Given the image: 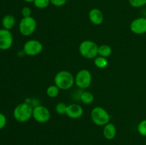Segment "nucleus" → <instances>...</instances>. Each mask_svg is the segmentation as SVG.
Masks as SVG:
<instances>
[{
  "label": "nucleus",
  "instance_id": "10",
  "mask_svg": "<svg viewBox=\"0 0 146 145\" xmlns=\"http://www.w3.org/2000/svg\"><path fill=\"white\" fill-rule=\"evenodd\" d=\"M130 29L133 34L137 35L146 34L145 17H138L133 20L130 24Z\"/></svg>",
  "mask_w": 146,
  "mask_h": 145
},
{
  "label": "nucleus",
  "instance_id": "6",
  "mask_svg": "<svg viewBox=\"0 0 146 145\" xmlns=\"http://www.w3.org/2000/svg\"><path fill=\"white\" fill-rule=\"evenodd\" d=\"M75 78V84L80 89H86L89 88L92 81L91 72L87 69H82L76 73Z\"/></svg>",
  "mask_w": 146,
  "mask_h": 145
},
{
  "label": "nucleus",
  "instance_id": "24",
  "mask_svg": "<svg viewBox=\"0 0 146 145\" xmlns=\"http://www.w3.org/2000/svg\"><path fill=\"white\" fill-rule=\"evenodd\" d=\"M21 15L23 17H28L31 16V9L28 7H24L21 9Z\"/></svg>",
  "mask_w": 146,
  "mask_h": 145
},
{
  "label": "nucleus",
  "instance_id": "16",
  "mask_svg": "<svg viewBox=\"0 0 146 145\" xmlns=\"http://www.w3.org/2000/svg\"><path fill=\"white\" fill-rule=\"evenodd\" d=\"M80 100L86 105H90L94 101V95L89 91H84L80 95Z\"/></svg>",
  "mask_w": 146,
  "mask_h": 145
},
{
  "label": "nucleus",
  "instance_id": "11",
  "mask_svg": "<svg viewBox=\"0 0 146 145\" xmlns=\"http://www.w3.org/2000/svg\"><path fill=\"white\" fill-rule=\"evenodd\" d=\"M84 114V108L78 104H70L67 106L66 115L73 119H79Z\"/></svg>",
  "mask_w": 146,
  "mask_h": 145
},
{
  "label": "nucleus",
  "instance_id": "2",
  "mask_svg": "<svg viewBox=\"0 0 146 145\" xmlns=\"http://www.w3.org/2000/svg\"><path fill=\"white\" fill-rule=\"evenodd\" d=\"M33 107L27 102H22L15 107L13 112L14 117L17 122H26L32 117Z\"/></svg>",
  "mask_w": 146,
  "mask_h": 145
},
{
  "label": "nucleus",
  "instance_id": "23",
  "mask_svg": "<svg viewBox=\"0 0 146 145\" xmlns=\"http://www.w3.org/2000/svg\"><path fill=\"white\" fill-rule=\"evenodd\" d=\"M50 1H51V4L54 7H61L65 5L68 0H50Z\"/></svg>",
  "mask_w": 146,
  "mask_h": 145
},
{
  "label": "nucleus",
  "instance_id": "17",
  "mask_svg": "<svg viewBox=\"0 0 146 145\" xmlns=\"http://www.w3.org/2000/svg\"><path fill=\"white\" fill-rule=\"evenodd\" d=\"M94 65L98 68H101V69H104L106 68L108 65V61L107 60V58H104L102 56H98L94 58Z\"/></svg>",
  "mask_w": 146,
  "mask_h": 145
},
{
  "label": "nucleus",
  "instance_id": "1",
  "mask_svg": "<svg viewBox=\"0 0 146 145\" xmlns=\"http://www.w3.org/2000/svg\"><path fill=\"white\" fill-rule=\"evenodd\" d=\"M74 84H75V78L69 71H59L54 77V85L60 90H66L71 89Z\"/></svg>",
  "mask_w": 146,
  "mask_h": 145
},
{
  "label": "nucleus",
  "instance_id": "4",
  "mask_svg": "<svg viewBox=\"0 0 146 145\" xmlns=\"http://www.w3.org/2000/svg\"><path fill=\"white\" fill-rule=\"evenodd\" d=\"M93 122L97 126H103L110 122V115L106 109L102 107L97 106L93 108L91 112Z\"/></svg>",
  "mask_w": 146,
  "mask_h": 145
},
{
  "label": "nucleus",
  "instance_id": "9",
  "mask_svg": "<svg viewBox=\"0 0 146 145\" xmlns=\"http://www.w3.org/2000/svg\"><path fill=\"white\" fill-rule=\"evenodd\" d=\"M13 41V35L9 30L0 29V49L3 51L9 50L12 46Z\"/></svg>",
  "mask_w": 146,
  "mask_h": 145
},
{
  "label": "nucleus",
  "instance_id": "7",
  "mask_svg": "<svg viewBox=\"0 0 146 145\" xmlns=\"http://www.w3.org/2000/svg\"><path fill=\"white\" fill-rule=\"evenodd\" d=\"M23 51L29 56H36L43 51V44L38 40L31 39L24 44Z\"/></svg>",
  "mask_w": 146,
  "mask_h": 145
},
{
  "label": "nucleus",
  "instance_id": "14",
  "mask_svg": "<svg viewBox=\"0 0 146 145\" xmlns=\"http://www.w3.org/2000/svg\"><path fill=\"white\" fill-rule=\"evenodd\" d=\"M1 24H2L4 28L7 30H11L14 28L16 24V18L15 17L11 14H7L3 17L1 20Z\"/></svg>",
  "mask_w": 146,
  "mask_h": 145
},
{
  "label": "nucleus",
  "instance_id": "5",
  "mask_svg": "<svg viewBox=\"0 0 146 145\" xmlns=\"http://www.w3.org/2000/svg\"><path fill=\"white\" fill-rule=\"evenodd\" d=\"M37 27V22L33 16L23 17L19 24V30L21 35L29 36L32 35Z\"/></svg>",
  "mask_w": 146,
  "mask_h": 145
},
{
  "label": "nucleus",
  "instance_id": "25",
  "mask_svg": "<svg viewBox=\"0 0 146 145\" xmlns=\"http://www.w3.org/2000/svg\"><path fill=\"white\" fill-rule=\"evenodd\" d=\"M7 125V117L4 114L0 112V130L2 129Z\"/></svg>",
  "mask_w": 146,
  "mask_h": 145
},
{
  "label": "nucleus",
  "instance_id": "18",
  "mask_svg": "<svg viewBox=\"0 0 146 145\" xmlns=\"http://www.w3.org/2000/svg\"><path fill=\"white\" fill-rule=\"evenodd\" d=\"M60 89L56 85H51L48 86L46 89L47 96L51 98H54L57 97L59 94Z\"/></svg>",
  "mask_w": 146,
  "mask_h": 145
},
{
  "label": "nucleus",
  "instance_id": "12",
  "mask_svg": "<svg viewBox=\"0 0 146 145\" xmlns=\"http://www.w3.org/2000/svg\"><path fill=\"white\" fill-rule=\"evenodd\" d=\"M88 18L94 25H101L104 19V16L102 11L97 8L91 9L88 12Z\"/></svg>",
  "mask_w": 146,
  "mask_h": 145
},
{
  "label": "nucleus",
  "instance_id": "13",
  "mask_svg": "<svg viewBox=\"0 0 146 145\" xmlns=\"http://www.w3.org/2000/svg\"><path fill=\"white\" fill-rule=\"evenodd\" d=\"M103 134L105 139L108 140H112L115 138L116 135V127L111 122H108L104 126L103 129Z\"/></svg>",
  "mask_w": 146,
  "mask_h": 145
},
{
  "label": "nucleus",
  "instance_id": "21",
  "mask_svg": "<svg viewBox=\"0 0 146 145\" xmlns=\"http://www.w3.org/2000/svg\"><path fill=\"white\" fill-rule=\"evenodd\" d=\"M137 129L141 136H146V119L139 122L137 127Z\"/></svg>",
  "mask_w": 146,
  "mask_h": 145
},
{
  "label": "nucleus",
  "instance_id": "3",
  "mask_svg": "<svg viewBox=\"0 0 146 145\" xmlns=\"http://www.w3.org/2000/svg\"><path fill=\"white\" fill-rule=\"evenodd\" d=\"M98 45L94 41L85 40L80 44L78 51L82 57L86 59H93L98 55Z\"/></svg>",
  "mask_w": 146,
  "mask_h": 145
},
{
  "label": "nucleus",
  "instance_id": "8",
  "mask_svg": "<svg viewBox=\"0 0 146 145\" xmlns=\"http://www.w3.org/2000/svg\"><path fill=\"white\" fill-rule=\"evenodd\" d=\"M32 117L39 123H46L49 121L51 113L46 107L38 105L33 108Z\"/></svg>",
  "mask_w": 146,
  "mask_h": 145
},
{
  "label": "nucleus",
  "instance_id": "26",
  "mask_svg": "<svg viewBox=\"0 0 146 145\" xmlns=\"http://www.w3.org/2000/svg\"><path fill=\"white\" fill-rule=\"evenodd\" d=\"M24 1H26V2H28V3H31V2H34V0H24Z\"/></svg>",
  "mask_w": 146,
  "mask_h": 145
},
{
  "label": "nucleus",
  "instance_id": "19",
  "mask_svg": "<svg viewBox=\"0 0 146 145\" xmlns=\"http://www.w3.org/2000/svg\"><path fill=\"white\" fill-rule=\"evenodd\" d=\"M34 4L37 9H44L48 7L49 4H51L50 0H34Z\"/></svg>",
  "mask_w": 146,
  "mask_h": 145
},
{
  "label": "nucleus",
  "instance_id": "22",
  "mask_svg": "<svg viewBox=\"0 0 146 145\" xmlns=\"http://www.w3.org/2000/svg\"><path fill=\"white\" fill-rule=\"evenodd\" d=\"M128 2L134 8H141L146 5V0H128Z\"/></svg>",
  "mask_w": 146,
  "mask_h": 145
},
{
  "label": "nucleus",
  "instance_id": "20",
  "mask_svg": "<svg viewBox=\"0 0 146 145\" xmlns=\"http://www.w3.org/2000/svg\"><path fill=\"white\" fill-rule=\"evenodd\" d=\"M67 106H68V105H66L64 102H58V103L56 105V112L58 115H66V113Z\"/></svg>",
  "mask_w": 146,
  "mask_h": 145
},
{
  "label": "nucleus",
  "instance_id": "15",
  "mask_svg": "<svg viewBox=\"0 0 146 145\" xmlns=\"http://www.w3.org/2000/svg\"><path fill=\"white\" fill-rule=\"evenodd\" d=\"M113 53L112 48L107 44H102L98 45V55L100 56L104 57V58H108Z\"/></svg>",
  "mask_w": 146,
  "mask_h": 145
}]
</instances>
